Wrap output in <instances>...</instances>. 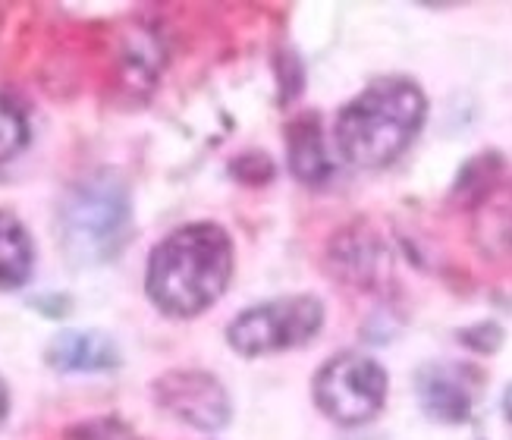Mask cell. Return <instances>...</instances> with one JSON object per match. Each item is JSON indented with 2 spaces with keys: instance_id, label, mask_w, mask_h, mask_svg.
<instances>
[{
  "instance_id": "ba28073f",
  "label": "cell",
  "mask_w": 512,
  "mask_h": 440,
  "mask_svg": "<svg viewBox=\"0 0 512 440\" xmlns=\"http://www.w3.org/2000/svg\"><path fill=\"white\" fill-rule=\"evenodd\" d=\"M44 362L63 374H98L120 365V346L101 330H60L44 349Z\"/></svg>"
},
{
  "instance_id": "7c38bea8",
  "label": "cell",
  "mask_w": 512,
  "mask_h": 440,
  "mask_svg": "<svg viewBox=\"0 0 512 440\" xmlns=\"http://www.w3.org/2000/svg\"><path fill=\"white\" fill-rule=\"evenodd\" d=\"M29 145V120L22 107L0 95V164L13 161L16 154Z\"/></svg>"
},
{
  "instance_id": "277c9868",
  "label": "cell",
  "mask_w": 512,
  "mask_h": 440,
  "mask_svg": "<svg viewBox=\"0 0 512 440\" xmlns=\"http://www.w3.org/2000/svg\"><path fill=\"white\" fill-rule=\"evenodd\" d=\"M324 324V305L315 296H280L258 302L236 315L227 327V343L239 356H271V352L296 349L318 337Z\"/></svg>"
},
{
  "instance_id": "52a82bcc",
  "label": "cell",
  "mask_w": 512,
  "mask_h": 440,
  "mask_svg": "<svg viewBox=\"0 0 512 440\" xmlns=\"http://www.w3.org/2000/svg\"><path fill=\"white\" fill-rule=\"evenodd\" d=\"M415 393L431 418L459 425L472 415L475 378L465 365H425L415 374Z\"/></svg>"
},
{
  "instance_id": "7a4b0ae2",
  "label": "cell",
  "mask_w": 512,
  "mask_h": 440,
  "mask_svg": "<svg viewBox=\"0 0 512 440\" xmlns=\"http://www.w3.org/2000/svg\"><path fill=\"white\" fill-rule=\"evenodd\" d=\"M428 114V98L406 76H384L362 88L337 117L333 139L340 158L352 167H387L418 136Z\"/></svg>"
},
{
  "instance_id": "5b68a950",
  "label": "cell",
  "mask_w": 512,
  "mask_h": 440,
  "mask_svg": "<svg viewBox=\"0 0 512 440\" xmlns=\"http://www.w3.org/2000/svg\"><path fill=\"white\" fill-rule=\"evenodd\" d=\"M387 371L359 352L333 356L315 374V403L337 425H365L384 409Z\"/></svg>"
},
{
  "instance_id": "4fadbf2b",
  "label": "cell",
  "mask_w": 512,
  "mask_h": 440,
  "mask_svg": "<svg viewBox=\"0 0 512 440\" xmlns=\"http://www.w3.org/2000/svg\"><path fill=\"white\" fill-rule=\"evenodd\" d=\"M66 440H142L136 431H132L120 418H88V422H79L66 431Z\"/></svg>"
},
{
  "instance_id": "8992f818",
  "label": "cell",
  "mask_w": 512,
  "mask_h": 440,
  "mask_svg": "<svg viewBox=\"0 0 512 440\" xmlns=\"http://www.w3.org/2000/svg\"><path fill=\"white\" fill-rule=\"evenodd\" d=\"M154 403L195 431H220L230 422V396L202 368H173L151 384Z\"/></svg>"
},
{
  "instance_id": "3957f363",
  "label": "cell",
  "mask_w": 512,
  "mask_h": 440,
  "mask_svg": "<svg viewBox=\"0 0 512 440\" xmlns=\"http://www.w3.org/2000/svg\"><path fill=\"white\" fill-rule=\"evenodd\" d=\"M132 230V195L117 170H95L66 189L57 208L60 249L73 264L114 261Z\"/></svg>"
},
{
  "instance_id": "9c48e42d",
  "label": "cell",
  "mask_w": 512,
  "mask_h": 440,
  "mask_svg": "<svg viewBox=\"0 0 512 440\" xmlns=\"http://www.w3.org/2000/svg\"><path fill=\"white\" fill-rule=\"evenodd\" d=\"M286 154H289V170H293L302 183L318 186L330 176V158L321 139V120L315 114H302L289 123Z\"/></svg>"
},
{
  "instance_id": "5bb4252c",
  "label": "cell",
  "mask_w": 512,
  "mask_h": 440,
  "mask_svg": "<svg viewBox=\"0 0 512 440\" xmlns=\"http://www.w3.org/2000/svg\"><path fill=\"white\" fill-rule=\"evenodd\" d=\"M7 412H10V393H7V384L0 381V425L7 422Z\"/></svg>"
},
{
  "instance_id": "30bf717a",
  "label": "cell",
  "mask_w": 512,
  "mask_h": 440,
  "mask_svg": "<svg viewBox=\"0 0 512 440\" xmlns=\"http://www.w3.org/2000/svg\"><path fill=\"white\" fill-rule=\"evenodd\" d=\"M330 268L337 277H346L352 283L368 286L371 280L381 277V268L387 264V252L371 233H355L346 230L333 239L330 246Z\"/></svg>"
},
{
  "instance_id": "8fae6325",
  "label": "cell",
  "mask_w": 512,
  "mask_h": 440,
  "mask_svg": "<svg viewBox=\"0 0 512 440\" xmlns=\"http://www.w3.org/2000/svg\"><path fill=\"white\" fill-rule=\"evenodd\" d=\"M35 271V242L26 224L0 208V290H19Z\"/></svg>"
},
{
  "instance_id": "9a60e30c",
  "label": "cell",
  "mask_w": 512,
  "mask_h": 440,
  "mask_svg": "<svg viewBox=\"0 0 512 440\" xmlns=\"http://www.w3.org/2000/svg\"><path fill=\"white\" fill-rule=\"evenodd\" d=\"M503 418H506V428L512 434V387L503 393Z\"/></svg>"
},
{
  "instance_id": "6da1fadb",
  "label": "cell",
  "mask_w": 512,
  "mask_h": 440,
  "mask_svg": "<svg viewBox=\"0 0 512 440\" xmlns=\"http://www.w3.org/2000/svg\"><path fill=\"white\" fill-rule=\"evenodd\" d=\"M233 277L230 233L195 220L164 236L148 255L145 293L158 312L170 318H195L227 293Z\"/></svg>"
}]
</instances>
